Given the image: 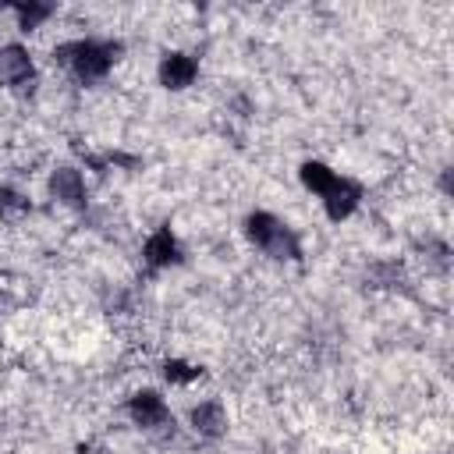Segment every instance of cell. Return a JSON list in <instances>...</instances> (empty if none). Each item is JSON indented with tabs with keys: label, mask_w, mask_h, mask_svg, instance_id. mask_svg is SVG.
<instances>
[{
	"label": "cell",
	"mask_w": 454,
	"mask_h": 454,
	"mask_svg": "<svg viewBox=\"0 0 454 454\" xmlns=\"http://www.w3.org/2000/svg\"><path fill=\"white\" fill-rule=\"evenodd\" d=\"M32 78V53L18 43H4L0 46V85L18 89Z\"/></svg>",
	"instance_id": "6da1fadb"
},
{
	"label": "cell",
	"mask_w": 454,
	"mask_h": 454,
	"mask_svg": "<svg viewBox=\"0 0 454 454\" xmlns=\"http://www.w3.org/2000/svg\"><path fill=\"white\" fill-rule=\"evenodd\" d=\"M128 411H131L135 426H145V429L167 426V419H170V408H167V401H163L156 390H138V394L131 397Z\"/></svg>",
	"instance_id": "7a4b0ae2"
},
{
	"label": "cell",
	"mask_w": 454,
	"mask_h": 454,
	"mask_svg": "<svg viewBox=\"0 0 454 454\" xmlns=\"http://www.w3.org/2000/svg\"><path fill=\"white\" fill-rule=\"evenodd\" d=\"M50 195L60 206H85V177L74 167H60L50 174Z\"/></svg>",
	"instance_id": "3957f363"
},
{
	"label": "cell",
	"mask_w": 454,
	"mask_h": 454,
	"mask_svg": "<svg viewBox=\"0 0 454 454\" xmlns=\"http://www.w3.org/2000/svg\"><path fill=\"white\" fill-rule=\"evenodd\" d=\"M358 202H362V184L351 181V177H344V174H340V181L333 184V192L323 199L330 220H348V216L358 209Z\"/></svg>",
	"instance_id": "277c9868"
},
{
	"label": "cell",
	"mask_w": 454,
	"mask_h": 454,
	"mask_svg": "<svg viewBox=\"0 0 454 454\" xmlns=\"http://www.w3.org/2000/svg\"><path fill=\"white\" fill-rule=\"evenodd\" d=\"M199 74V64L188 57V53H167L160 60V82L167 89H188Z\"/></svg>",
	"instance_id": "5b68a950"
},
{
	"label": "cell",
	"mask_w": 454,
	"mask_h": 454,
	"mask_svg": "<svg viewBox=\"0 0 454 454\" xmlns=\"http://www.w3.org/2000/svg\"><path fill=\"white\" fill-rule=\"evenodd\" d=\"M188 422H192V429H195L199 436H220V433L227 429V411H223L220 401H199V404L192 408Z\"/></svg>",
	"instance_id": "8992f818"
},
{
	"label": "cell",
	"mask_w": 454,
	"mask_h": 454,
	"mask_svg": "<svg viewBox=\"0 0 454 454\" xmlns=\"http://www.w3.org/2000/svg\"><path fill=\"white\" fill-rule=\"evenodd\" d=\"M142 259L149 262V266H170L174 259H177V241H174V234L167 231V227H160V231H153L149 238H145V245H142Z\"/></svg>",
	"instance_id": "52a82bcc"
},
{
	"label": "cell",
	"mask_w": 454,
	"mask_h": 454,
	"mask_svg": "<svg viewBox=\"0 0 454 454\" xmlns=\"http://www.w3.org/2000/svg\"><path fill=\"white\" fill-rule=\"evenodd\" d=\"M337 181H340V174H337L333 167H326V163H319V160L301 163V184H305L316 199H326V195L333 192Z\"/></svg>",
	"instance_id": "ba28073f"
},
{
	"label": "cell",
	"mask_w": 454,
	"mask_h": 454,
	"mask_svg": "<svg viewBox=\"0 0 454 454\" xmlns=\"http://www.w3.org/2000/svg\"><path fill=\"white\" fill-rule=\"evenodd\" d=\"M170 383H192V380H199L202 376V369H195V365H188V362H167V372H163Z\"/></svg>",
	"instance_id": "9c48e42d"
}]
</instances>
